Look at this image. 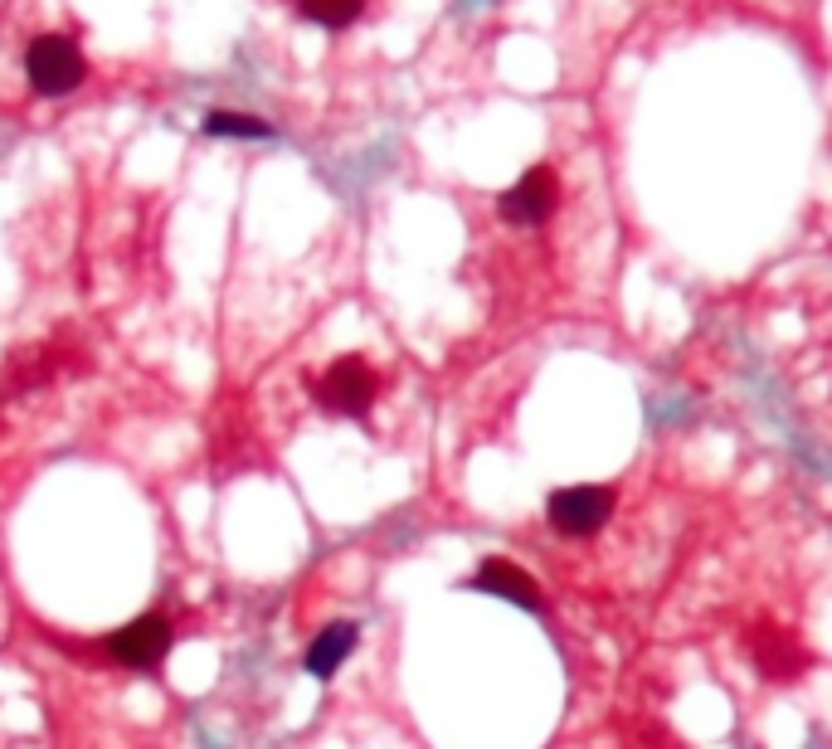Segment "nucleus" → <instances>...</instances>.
Wrapping results in <instances>:
<instances>
[{"label":"nucleus","mask_w":832,"mask_h":749,"mask_svg":"<svg viewBox=\"0 0 832 749\" xmlns=\"http://www.w3.org/2000/svg\"><path fill=\"white\" fill-rule=\"evenodd\" d=\"M560 205H565V180L550 162H535L517 186H507L497 195V219L517 235H531V229L555 225Z\"/></svg>","instance_id":"nucleus-1"},{"label":"nucleus","mask_w":832,"mask_h":749,"mask_svg":"<svg viewBox=\"0 0 832 749\" xmlns=\"http://www.w3.org/2000/svg\"><path fill=\"white\" fill-rule=\"evenodd\" d=\"M24 79H30L34 93L64 97V93H73L83 79H89V59H83V49H79L73 34L44 30V34H34V40L24 44Z\"/></svg>","instance_id":"nucleus-2"},{"label":"nucleus","mask_w":832,"mask_h":749,"mask_svg":"<svg viewBox=\"0 0 832 749\" xmlns=\"http://www.w3.org/2000/svg\"><path fill=\"white\" fill-rule=\"evenodd\" d=\"M385 379L375 371L365 355H336L332 365L322 371L316 379V404H322L326 414H336V419H365V414L375 409V399H381Z\"/></svg>","instance_id":"nucleus-3"},{"label":"nucleus","mask_w":832,"mask_h":749,"mask_svg":"<svg viewBox=\"0 0 832 749\" xmlns=\"http://www.w3.org/2000/svg\"><path fill=\"white\" fill-rule=\"evenodd\" d=\"M113 653H117L122 662H137V667L156 662V657L166 653V623H162V618H142L137 628H127V633L113 637Z\"/></svg>","instance_id":"nucleus-4"},{"label":"nucleus","mask_w":832,"mask_h":749,"mask_svg":"<svg viewBox=\"0 0 832 749\" xmlns=\"http://www.w3.org/2000/svg\"><path fill=\"white\" fill-rule=\"evenodd\" d=\"M302 15H308L312 24H326V30H346V24L361 20L365 0H298Z\"/></svg>","instance_id":"nucleus-5"},{"label":"nucleus","mask_w":832,"mask_h":749,"mask_svg":"<svg viewBox=\"0 0 832 749\" xmlns=\"http://www.w3.org/2000/svg\"><path fill=\"white\" fill-rule=\"evenodd\" d=\"M210 137H268V122L249 117V113H210L205 117Z\"/></svg>","instance_id":"nucleus-6"},{"label":"nucleus","mask_w":832,"mask_h":749,"mask_svg":"<svg viewBox=\"0 0 832 749\" xmlns=\"http://www.w3.org/2000/svg\"><path fill=\"white\" fill-rule=\"evenodd\" d=\"M351 643H356V633H351V628H332L322 643L312 647V672H322V677H326V672H336L341 657L351 653Z\"/></svg>","instance_id":"nucleus-7"},{"label":"nucleus","mask_w":832,"mask_h":749,"mask_svg":"<svg viewBox=\"0 0 832 749\" xmlns=\"http://www.w3.org/2000/svg\"><path fill=\"white\" fill-rule=\"evenodd\" d=\"M570 749H590V745H570Z\"/></svg>","instance_id":"nucleus-8"},{"label":"nucleus","mask_w":832,"mask_h":749,"mask_svg":"<svg viewBox=\"0 0 832 749\" xmlns=\"http://www.w3.org/2000/svg\"><path fill=\"white\" fill-rule=\"evenodd\" d=\"M0 6H6V0H0Z\"/></svg>","instance_id":"nucleus-9"}]
</instances>
